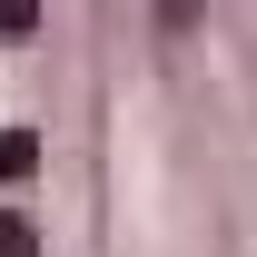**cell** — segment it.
I'll return each instance as SVG.
<instances>
[{"instance_id":"6da1fadb","label":"cell","mask_w":257,"mask_h":257,"mask_svg":"<svg viewBox=\"0 0 257 257\" xmlns=\"http://www.w3.org/2000/svg\"><path fill=\"white\" fill-rule=\"evenodd\" d=\"M30 168H40V139L10 128V139H0V178H30Z\"/></svg>"},{"instance_id":"7a4b0ae2","label":"cell","mask_w":257,"mask_h":257,"mask_svg":"<svg viewBox=\"0 0 257 257\" xmlns=\"http://www.w3.org/2000/svg\"><path fill=\"white\" fill-rule=\"evenodd\" d=\"M30 20H40L30 0H0V40H30Z\"/></svg>"},{"instance_id":"3957f363","label":"cell","mask_w":257,"mask_h":257,"mask_svg":"<svg viewBox=\"0 0 257 257\" xmlns=\"http://www.w3.org/2000/svg\"><path fill=\"white\" fill-rule=\"evenodd\" d=\"M0 257H30V227L20 218H0Z\"/></svg>"}]
</instances>
